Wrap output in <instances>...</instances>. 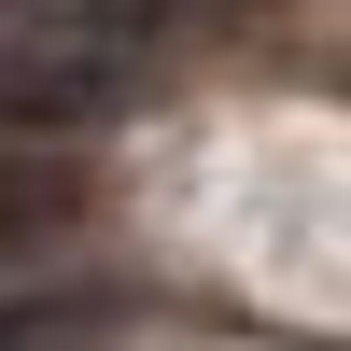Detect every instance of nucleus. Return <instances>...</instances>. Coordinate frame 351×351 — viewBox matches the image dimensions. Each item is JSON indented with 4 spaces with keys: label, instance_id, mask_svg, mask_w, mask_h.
<instances>
[{
    "label": "nucleus",
    "instance_id": "obj_2",
    "mask_svg": "<svg viewBox=\"0 0 351 351\" xmlns=\"http://www.w3.org/2000/svg\"><path fill=\"white\" fill-rule=\"evenodd\" d=\"M84 225V183L56 155H0V267H28V253H56Z\"/></svg>",
    "mask_w": 351,
    "mask_h": 351
},
{
    "label": "nucleus",
    "instance_id": "obj_1",
    "mask_svg": "<svg viewBox=\"0 0 351 351\" xmlns=\"http://www.w3.org/2000/svg\"><path fill=\"white\" fill-rule=\"evenodd\" d=\"M141 99V43L84 28H0V141H84Z\"/></svg>",
    "mask_w": 351,
    "mask_h": 351
},
{
    "label": "nucleus",
    "instance_id": "obj_3",
    "mask_svg": "<svg viewBox=\"0 0 351 351\" xmlns=\"http://www.w3.org/2000/svg\"><path fill=\"white\" fill-rule=\"evenodd\" d=\"M0 351H112V295H0Z\"/></svg>",
    "mask_w": 351,
    "mask_h": 351
},
{
    "label": "nucleus",
    "instance_id": "obj_4",
    "mask_svg": "<svg viewBox=\"0 0 351 351\" xmlns=\"http://www.w3.org/2000/svg\"><path fill=\"white\" fill-rule=\"evenodd\" d=\"M183 0H14L0 28H84V43H155Z\"/></svg>",
    "mask_w": 351,
    "mask_h": 351
}]
</instances>
